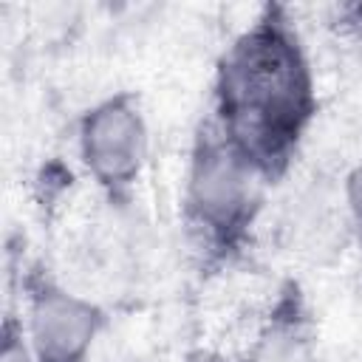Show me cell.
I'll use <instances>...</instances> for the list:
<instances>
[{
	"instance_id": "obj_1",
	"label": "cell",
	"mask_w": 362,
	"mask_h": 362,
	"mask_svg": "<svg viewBox=\"0 0 362 362\" xmlns=\"http://www.w3.org/2000/svg\"><path fill=\"white\" fill-rule=\"evenodd\" d=\"M215 96L218 133L260 175L277 173L314 110L311 68L280 8H266L226 48Z\"/></svg>"
},
{
	"instance_id": "obj_2",
	"label": "cell",
	"mask_w": 362,
	"mask_h": 362,
	"mask_svg": "<svg viewBox=\"0 0 362 362\" xmlns=\"http://www.w3.org/2000/svg\"><path fill=\"white\" fill-rule=\"evenodd\" d=\"M260 173L218 133L206 127L192 158L187 212L209 240H232L252 218Z\"/></svg>"
},
{
	"instance_id": "obj_3",
	"label": "cell",
	"mask_w": 362,
	"mask_h": 362,
	"mask_svg": "<svg viewBox=\"0 0 362 362\" xmlns=\"http://www.w3.org/2000/svg\"><path fill=\"white\" fill-rule=\"evenodd\" d=\"M82 156L107 187H124L139 173L144 156V124L127 96L102 102L85 116Z\"/></svg>"
},
{
	"instance_id": "obj_4",
	"label": "cell",
	"mask_w": 362,
	"mask_h": 362,
	"mask_svg": "<svg viewBox=\"0 0 362 362\" xmlns=\"http://www.w3.org/2000/svg\"><path fill=\"white\" fill-rule=\"evenodd\" d=\"M96 311L59 291L42 288L28 311V348L34 362H79L93 342Z\"/></svg>"
},
{
	"instance_id": "obj_5",
	"label": "cell",
	"mask_w": 362,
	"mask_h": 362,
	"mask_svg": "<svg viewBox=\"0 0 362 362\" xmlns=\"http://www.w3.org/2000/svg\"><path fill=\"white\" fill-rule=\"evenodd\" d=\"M252 362H314V354L308 339L297 328L280 325L260 339Z\"/></svg>"
},
{
	"instance_id": "obj_6",
	"label": "cell",
	"mask_w": 362,
	"mask_h": 362,
	"mask_svg": "<svg viewBox=\"0 0 362 362\" xmlns=\"http://www.w3.org/2000/svg\"><path fill=\"white\" fill-rule=\"evenodd\" d=\"M0 362H34L31 348L23 342V328H14L11 322L6 325V342H3Z\"/></svg>"
},
{
	"instance_id": "obj_7",
	"label": "cell",
	"mask_w": 362,
	"mask_h": 362,
	"mask_svg": "<svg viewBox=\"0 0 362 362\" xmlns=\"http://www.w3.org/2000/svg\"><path fill=\"white\" fill-rule=\"evenodd\" d=\"M351 201H354V209L362 215V164L351 178Z\"/></svg>"
}]
</instances>
